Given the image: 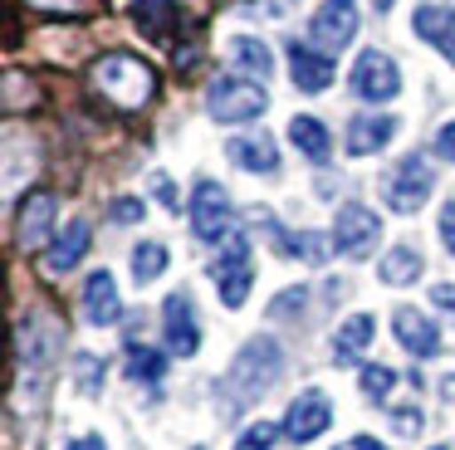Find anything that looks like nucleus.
Instances as JSON below:
<instances>
[{
	"mask_svg": "<svg viewBox=\"0 0 455 450\" xmlns=\"http://www.w3.org/2000/svg\"><path fill=\"white\" fill-rule=\"evenodd\" d=\"M89 240H93L89 221H69V225H64V235H54V245L44 250L40 269L50 274V279H60V274H69L74 264H79L84 254H89Z\"/></svg>",
	"mask_w": 455,
	"mask_h": 450,
	"instance_id": "nucleus-13",
	"label": "nucleus"
},
{
	"mask_svg": "<svg viewBox=\"0 0 455 450\" xmlns=\"http://www.w3.org/2000/svg\"><path fill=\"white\" fill-rule=\"evenodd\" d=\"M441 240L455 254V201H445V211H441Z\"/></svg>",
	"mask_w": 455,
	"mask_h": 450,
	"instance_id": "nucleus-34",
	"label": "nucleus"
},
{
	"mask_svg": "<svg viewBox=\"0 0 455 450\" xmlns=\"http://www.w3.org/2000/svg\"><path fill=\"white\" fill-rule=\"evenodd\" d=\"M113 221H142V201H138V196H123V201H113Z\"/></svg>",
	"mask_w": 455,
	"mask_h": 450,
	"instance_id": "nucleus-32",
	"label": "nucleus"
},
{
	"mask_svg": "<svg viewBox=\"0 0 455 450\" xmlns=\"http://www.w3.org/2000/svg\"><path fill=\"white\" fill-rule=\"evenodd\" d=\"M279 254H299V260H308V264H323L328 260V240H323V235H314V230L279 235Z\"/></svg>",
	"mask_w": 455,
	"mask_h": 450,
	"instance_id": "nucleus-25",
	"label": "nucleus"
},
{
	"mask_svg": "<svg viewBox=\"0 0 455 450\" xmlns=\"http://www.w3.org/2000/svg\"><path fill=\"white\" fill-rule=\"evenodd\" d=\"M435 303H441V309H455V284H435Z\"/></svg>",
	"mask_w": 455,
	"mask_h": 450,
	"instance_id": "nucleus-37",
	"label": "nucleus"
},
{
	"mask_svg": "<svg viewBox=\"0 0 455 450\" xmlns=\"http://www.w3.org/2000/svg\"><path fill=\"white\" fill-rule=\"evenodd\" d=\"M84 318L99 323V328L123 318V299H118V284H113L108 269H93L89 284H84Z\"/></svg>",
	"mask_w": 455,
	"mask_h": 450,
	"instance_id": "nucleus-15",
	"label": "nucleus"
},
{
	"mask_svg": "<svg viewBox=\"0 0 455 450\" xmlns=\"http://www.w3.org/2000/svg\"><path fill=\"white\" fill-rule=\"evenodd\" d=\"M275 436H279V426H269V421H259V426H250L245 436L235 440V450H269V446H275Z\"/></svg>",
	"mask_w": 455,
	"mask_h": 450,
	"instance_id": "nucleus-29",
	"label": "nucleus"
},
{
	"mask_svg": "<svg viewBox=\"0 0 455 450\" xmlns=\"http://www.w3.org/2000/svg\"><path fill=\"white\" fill-rule=\"evenodd\" d=\"M431 186H435V172L426 166V157L411 152L392 176H387V205H392V211H402V215H411V211H421V205H426Z\"/></svg>",
	"mask_w": 455,
	"mask_h": 450,
	"instance_id": "nucleus-6",
	"label": "nucleus"
},
{
	"mask_svg": "<svg viewBox=\"0 0 455 450\" xmlns=\"http://www.w3.org/2000/svg\"><path fill=\"white\" fill-rule=\"evenodd\" d=\"M353 35H357L353 0H323V5H318V15L308 20V39H314L323 54H338L343 44H353Z\"/></svg>",
	"mask_w": 455,
	"mask_h": 450,
	"instance_id": "nucleus-9",
	"label": "nucleus"
},
{
	"mask_svg": "<svg viewBox=\"0 0 455 450\" xmlns=\"http://www.w3.org/2000/svg\"><path fill=\"white\" fill-rule=\"evenodd\" d=\"M230 152V162L235 166H245V172H279V152H275V142H269L265 133H255V137H235V142L226 147Z\"/></svg>",
	"mask_w": 455,
	"mask_h": 450,
	"instance_id": "nucleus-19",
	"label": "nucleus"
},
{
	"mask_svg": "<svg viewBox=\"0 0 455 450\" xmlns=\"http://www.w3.org/2000/svg\"><path fill=\"white\" fill-rule=\"evenodd\" d=\"M162 328H167V348L191 358L201 348V328H196V313H191V299L187 293H167L162 303Z\"/></svg>",
	"mask_w": 455,
	"mask_h": 450,
	"instance_id": "nucleus-12",
	"label": "nucleus"
},
{
	"mask_svg": "<svg viewBox=\"0 0 455 450\" xmlns=\"http://www.w3.org/2000/svg\"><path fill=\"white\" fill-rule=\"evenodd\" d=\"M392 137H396V117L392 113H363V117L347 123V152H353V157H372V152H382Z\"/></svg>",
	"mask_w": 455,
	"mask_h": 450,
	"instance_id": "nucleus-16",
	"label": "nucleus"
},
{
	"mask_svg": "<svg viewBox=\"0 0 455 450\" xmlns=\"http://www.w3.org/2000/svg\"><path fill=\"white\" fill-rule=\"evenodd\" d=\"M206 108L216 123H250V117H259L269 108V93L259 84H250V78H216L206 88Z\"/></svg>",
	"mask_w": 455,
	"mask_h": 450,
	"instance_id": "nucleus-3",
	"label": "nucleus"
},
{
	"mask_svg": "<svg viewBox=\"0 0 455 450\" xmlns=\"http://www.w3.org/2000/svg\"><path fill=\"white\" fill-rule=\"evenodd\" d=\"M435 157H445V162H455V123H445L441 133H435Z\"/></svg>",
	"mask_w": 455,
	"mask_h": 450,
	"instance_id": "nucleus-33",
	"label": "nucleus"
},
{
	"mask_svg": "<svg viewBox=\"0 0 455 450\" xmlns=\"http://www.w3.org/2000/svg\"><path fill=\"white\" fill-rule=\"evenodd\" d=\"M411 29L421 39H431V44H451L455 39V10L451 5H421L411 20Z\"/></svg>",
	"mask_w": 455,
	"mask_h": 450,
	"instance_id": "nucleus-23",
	"label": "nucleus"
},
{
	"mask_svg": "<svg viewBox=\"0 0 455 450\" xmlns=\"http://www.w3.org/2000/svg\"><path fill=\"white\" fill-rule=\"evenodd\" d=\"M74 372H79L84 391H99V358H89V352H79V362H74Z\"/></svg>",
	"mask_w": 455,
	"mask_h": 450,
	"instance_id": "nucleus-30",
	"label": "nucleus"
},
{
	"mask_svg": "<svg viewBox=\"0 0 455 450\" xmlns=\"http://www.w3.org/2000/svg\"><path fill=\"white\" fill-rule=\"evenodd\" d=\"M289 74H294V88L299 93H323L333 84V59L314 44H289Z\"/></svg>",
	"mask_w": 455,
	"mask_h": 450,
	"instance_id": "nucleus-14",
	"label": "nucleus"
},
{
	"mask_svg": "<svg viewBox=\"0 0 455 450\" xmlns=\"http://www.w3.org/2000/svg\"><path fill=\"white\" fill-rule=\"evenodd\" d=\"M445 54H451V64H455V39H451V44H445Z\"/></svg>",
	"mask_w": 455,
	"mask_h": 450,
	"instance_id": "nucleus-41",
	"label": "nucleus"
},
{
	"mask_svg": "<svg viewBox=\"0 0 455 450\" xmlns=\"http://www.w3.org/2000/svg\"><path fill=\"white\" fill-rule=\"evenodd\" d=\"M289 142L299 147V152L308 157V162H328V152H333V137H328V127L318 123V117L299 113L294 123H289Z\"/></svg>",
	"mask_w": 455,
	"mask_h": 450,
	"instance_id": "nucleus-20",
	"label": "nucleus"
},
{
	"mask_svg": "<svg viewBox=\"0 0 455 450\" xmlns=\"http://www.w3.org/2000/svg\"><path fill=\"white\" fill-rule=\"evenodd\" d=\"M377 274H382L387 284H411L416 274H421V254H416L411 245H396V250H387V254H382Z\"/></svg>",
	"mask_w": 455,
	"mask_h": 450,
	"instance_id": "nucleus-24",
	"label": "nucleus"
},
{
	"mask_svg": "<svg viewBox=\"0 0 455 450\" xmlns=\"http://www.w3.org/2000/svg\"><path fill=\"white\" fill-rule=\"evenodd\" d=\"M392 328H396V342H402L406 352H416V358H431V352L441 348L435 323L426 318V313H416V309H396L392 313Z\"/></svg>",
	"mask_w": 455,
	"mask_h": 450,
	"instance_id": "nucleus-17",
	"label": "nucleus"
},
{
	"mask_svg": "<svg viewBox=\"0 0 455 450\" xmlns=\"http://www.w3.org/2000/svg\"><path fill=\"white\" fill-rule=\"evenodd\" d=\"M372 333H377V323L367 318V313H353V318L338 328V338H333V358H338V362H353L357 352L372 342Z\"/></svg>",
	"mask_w": 455,
	"mask_h": 450,
	"instance_id": "nucleus-22",
	"label": "nucleus"
},
{
	"mask_svg": "<svg viewBox=\"0 0 455 450\" xmlns=\"http://www.w3.org/2000/svg\"><path fill=\"white\" fill-rule=\"evenodd\" d=\"M279 362H284V352H279V342H275V338H250L245 348H240L235 367L226 372V387L235 391L240 401L259 397V391H265L269 382L279 377Z\"/></svg>",
	"mask_w": 455,
	"mask_h": 450,
	"instance_id": "nucleus-2",
	"label": "nucleus"
},
{
	"mask_svg": "<svg viewBox=\"0 0 455 450\" xmlns=\"http://www.w3.org/2000/svg\"><path fill=\"white\" fill-rule=\"evenodd\" d=\"M191 230H196V240H220V235L230 230V196H226V186L196 181V196H191Z\"/></svg>",
	"mask_w": 455,
	"mask_h": 450,
	"instance_id": "nucleus-11",
	"label": "nucleus"
},
{
	"mask_svg": "<svg viewBox=\"0 0 455 450\" xmlns=\"http://www.w3.org/2000/svg\"><path fill=\"white\" fill-rule=\"evenodd\" d=\"M132 20H138V29L148 39L167 44L172 29H177V20H181V10H177V0H132Z\"/></svg>",
	"mask_w": 455,
	"mask_h": 450,
	"instance_id": "nucleus-18",
	"label": "nucleus"
},
{
	"mask_svg": "<svg viewBox=\"0 0 455 450\" xmlns=\"http://www.w3.org/2000/svg\"><path fill=\"white\" fill-rule=\"evenodd\" d=\"M387 5H392V0H377V10H387Z\"/></svg>",
	"mask_w": 455,
	"mask_h": 450,
	"instance_id": "nucleus-42",
	"label": "nucleus"
},
{
	"mask_svg": "<svg viewBox=\"0 0 455 450\" xmlns=\"http://www.w3.org/2000/svg\"><path fill=\"white\" fill-rule=\"evenodd\" d=\"M289 309H304V289H284L275 303H269V313H275V318H284Z\"/></svg>",
	"mask_w": 455,
	"mask_h": 450,
	"instance_id": "nucleus-31",
	"label": "nucleus"
},
{
	"mask_svg": "<svg viewBox=\"0 0 455 450\" xmlns=\"http://www.w3.org/2000/svg\"><path fill=\"white\" fill-rule=\"evenodd\" d=\"M152 186H157V196H162V201H167V205H177V191H172V181H167V176H157V181H152Z\"/></svg>",
	"mask_w": 455,
	"mask_h": 450,
	"instance_id": "nucleus-38",
	"label": "nucleus"
},
{
	"mask_svg": "<svg viewBox=\"0 0 455 450\" xmlns=\"http://www.w3.org/2000/svg\"><path fill=\"white\" fill-rule=\"evenodd\" d=\"M162 372H167V358H162V352H152V348H138V342H132V352H128V377H132V382H157Z\"/></svg>",
	"mask_w": 455,
	"mask_h": 450,
	"instance_id": "nucleus-27",
	"label": "nucleus"
},
{
	"mask_svg": "<svg viewBox=\"0 0 455 450\" xmlns=\"http://www.w3.org/2000/svg\"><path fill=\"white\" fill-rule=\"evenodd\" d=\"M377 235H382V221H377V211H367V205H357V201L338 205L333 245L347 254V260H363V254H372V250H377Z\"/></svg>",
	"mask_w": 455,
	"mask_h": 450,
	"instance_id": "nucleus-5",
	"label": "nucleus"
},
{
	"mask_svg": "<svg viewBox=\"0 0 455 450\" xmlns=\"http://www.w3.org/2000/svg\"><path fill=\"white\" fill-rule=\"evenodd\" d=\"M392 387H396V372H392V367H363V391H367L372 401H382Z\"/></svg>",
	"mask_w": 455,
	"mask_h": 450,
	"instance_id": "nucleus-28",
	"label": "nucleus"
},
{
	"mask_svg": "<svg viewBox=\"0 0 455 450\" xmlns=\"http://www.w3.org/2000/svg\"><path fill=\"white\" fill-rule=\"evenodd\" d=\"M353 93L367 98V103H392L396 93H402V74H396L392 54H382V49H363L353 64Z\"/></svg>",
	"mask_w": 455,
	"mask_h": 450,
	"instance_id": "nucleus-4",
	"label": "nucleus"
},
{
	"mask_svg": "<svg viewBox=\"0 0 455 450\" xmlns=\"http://www.w3.org/2000/svg\"><path fill=\"white\" fill-rule=\"evenodd\" d=\"M230 59H235V68H245L250 78H269V68H275L269 44H265V39H250V35L230 39Z\"/></svg>",
	"mask_w": 455,
	"mask_h": 450,
	"instance_id": "nucleus-21",
	"label": "nucleus"
},
{
	"mask_svg": "<svg viewBox=\"0 0 455 450\" xmlns=\"http://www.w3.org/2000/svg\"><path fill=\"white\" fill-rule=\"evenodd\" d=\"M328 421H333V406H328L323 391H299L284 411V436L294 446H308V440H318L328 430Z\"/></svg>",
	"mask_w": 455,
	"mask_h": 450,
	"instance_id": "nucleus-10",
	"label": "nucleus"
},
{
	"mask_svg": "<svg viewBox=\"0 0 455 450\" xmlns=\"http://www.w3.org/2000/svg\"><path fill=\"white\" fill-rule=\"evenodd\" d=\"M250 284H255V269H250V240L245 235H235V240L226 245V254L216 260V293L226 309H240V303L250 299Z\"/></svg>",
	"mask_w": 455,
	"mask_h": 450,
	"instance_id": "nucleus-8",
	"label": "nucleus"
},
{
	"mask_svg": "<svg viewBox=\"0 0 455 450\" xmlns=\"http://www.w3.org/2000/svg\"><path fill=\"white\" fill-rule=\"evenodd\" d=\"M93 88L118 108H142L157 93V68L142 64L138 54H103L93 64Z\"/></svg>",
	"mask_w": 455,
	"mask_h": 450,
	"instance_id": "nucleus-1",
	"label": "nucleus"
},
{
	"mask_svg": "<svg viewBox=\"0 0 455 450\" xmlns=\"http://www.w3.org/2000/svg\"><path fill=\"white\" fill-rule=\"evenodd\" d=\"M54 191L50 186H35L30 196L20 201V215H15V245H20L25 254L44 250V240L54 235Z\"/></svg>",
	"mask_w": 455,
	"mask_h": 450,
	"instance_id": "nucleus-7",
	"label": "nucleus"
},
{
	"mask_svg": "<svg viewBox=\"0 0 455 450\" xmlns=\"http://www.w3.org/2000/svg\"><path fill=\"white\" fill-rule=\"evenodd\" d=\"M392 421H396L402 436H416V430H421V411H392Z\"/></svg>",
	"mask_w": 455,
	"mask_h": 450,
	"instance_id": "nucleus-35",
	"label": "nucleus"
},
{
	"mask_svg": "<svg viewBox=\"0 0 455 450\" xmlns=\"http://www.w3.org/2000/svg\"><path fill=\"white\" fill-rule=\"evenodd\" d=\"M431 450H445V446H431Z\"/></svg>",
	"mask_w": 455,
	"mask_h": 450,
	"instance_id": "nucleus-43",
	"label": "nucleus"
},
{
	"mask_svg": "<svg viewBox=\"0 0 455 450\" xmlns=\"http://www.w3.org/2000/svg\"><path fill=\"white\" fill-rule=\"evenodd\" d=\"M333 450H387V446H377L372 436H353V440H343V446H333Z\"/></svg>",
	"mask_w": 455,
	"mask_h": 450,
	"instance_id": "nucleus-36",
	"label": "nucleus"
},
{
	"mask_svg": "<svg viewBox=\"0 0 455 450\" xmlns=\"http://www.w3.org/2000/svg\"><path fill=\"white\" fill-rule=\"evenodd\" d=\"M162 269H167V245L148 240V245H138V250H132V279H138V284L157 279Z\"/></svg>",
	"mask_w": 455,
	"mask_h": 450,
	"instance_id": "nucleus-26",
	"label": "nucleus"
},
{
	"mask_svg": "<svg viewBox=\"0 0 455 450\" xmlns=\"http://www.w3.org/2000/svg\"><path fill=\"white\" fill-rule=\"evenodd\" d=\"M441 397H445V401H455V372H451V377L441 382Z\"/></svg>",
	"mask_w": 455,
	"mask_h": 450,
	"instance_id": "nucleus-40",
	"label": "nucleus"
},
{
	"mask_svg": "<svg viewBox=\"0 0 455 450\" xmlns=\"http://www.w3.org/2000/svg\"><path fill=\"white\" fill-rule=\"evenodd\" d=\"M69 450H103V440H99V436H79Z\"/></svg>",
	"mask_w": 455,
	"mask_h": 450,
	"instance_id": "nucleus-39",
	"label": "nucleus"
}]
</instances>
